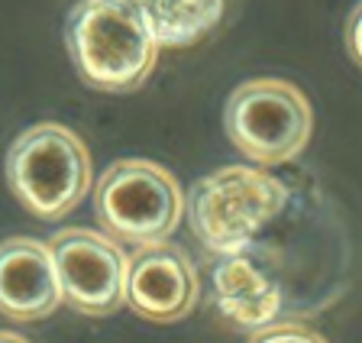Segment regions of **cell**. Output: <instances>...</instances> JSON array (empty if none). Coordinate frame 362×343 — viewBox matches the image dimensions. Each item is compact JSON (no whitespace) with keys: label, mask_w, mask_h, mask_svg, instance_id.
Returning a JSON list of instances; mask_svg holds the SVG:
<instances>
[{"label":"cell","mask_w":362,"mask_h":343,"mask_svg":"<svg viewBox=\"0 0 362 343\" xmlns=\"http://www.w3.org/2000/svg\"><path fill=\"white\" fill-rule=\"evenodd\" d=\"M0 343H30L23 334H13V330H0Z\"/></svg>","instance_id":"13"},{"label":"cell","mask_w":362,"mask_h":343,"mask_svg":"<svg viewBox=\"0 0 362 343\" xmlns=\"http://www.w3.org/2000/svg\"><path fill=\"white\" fill-rule=\"evenodd\" d=\"M7 182L23 207L42 221H62L90 191V153L75 130L36 123L13 139Z\"/></svg>","instance_id":"3"},{"label":"cell","mask_w":362,"mask_h":343,"mask_svg":"<svg viewBox=\"0 0 362 343\" xmlns=\"http://www.w3.org/2000/svg\"><path fill=\"white\" fill-rule=\"evenodd\" d=\"M65 42L78 75L104 94H129L146 84L162 49L149 26L117 0H78Z\"/></svg>","instance_id":"1"},{"label":"cell","mask_w":362,"mask_h":343,"mask_svg":"<svg viewBox=\"0 0 362 343\" xmlns=\"http://www.w3.org/2000/svg\"><path fill=\"white\" fill-rule=\"evenodd\" d=\"M185 211L188 198L178 178L149 159L113 162L94 185V214L117 243H162L175 233Z\"/></svg>","instance_id":"4"},{"label":"cell","mask_w":362,"mask_h":343,"mask_svg":"<svg viewBox=\"0 0 362 343\" xmlns=\"http://www.w3.org/2000/svg\"><path fill=\"white\" fill-rule=\"evenodd\" d=\"M62 282L52 246L33 237L0 243V314L10 320H42L62 305Z\"/></svg>","instance_id":"8"},{"label":"cell","mask_w":362,"mask_h":343,"mask_svg":"<svg viewBox=\"0 0 362 343\" xmlns=\"http://www.w3.org/2000/svg\"><path fill=\"white\" fill-rule=\"evenodd\" d=\"M346 49L356 65H362V0L353 7V13L346 20Z\"/></svg>","instance_id":"12"},{"label":"cell","mask_w":362,"mask_h":343,"mask_svg":"<svg viewBox=\"0 0 362 343\" xmlns=\"http://www.w3.org/2000/svg\"><path fill=\"white\" fill-rule=\"evenodd\" d=\"M49 246L65 305L88 318H104L127 305L129 256L113 237L88 227H68L59 230Z\"/></svg>","instance_id":"6"},{"label":"cell","mask_w":362,"mask_h":343,"mask_svg":"<svg viewBox=\"0 0 362 343\" xmlns=\"http://www.w3.org/2000/svg\"><path fill=\"white\" fill-rule=\"evenodd\" d=\"M129 7L156 36L158 46H191L214 30L226 0H117Z\"/></svg>","instance_id":"10"},{"label":"cell","mask_w":362,"mask_h":343,"mask_svg":"<svg viewBox=\"0 0 362 343\" xmlns=\"http://www.w3.org/2000/svg\"><path fill=\"white\" fill-rule=\"evenodd\" d=\"M249 343H330V340L310 324H301V320H275L272 327L252 334Z\"/></svg>","instance_id":"11"},{"label":"cell","mask_w":362,"mask_h":343,"mask_svg":"<svg viewBox=\"0 0 362 343\" xmlns=\"http://www.w3.org/2000/svg\"><path fill=\"white\" fill-rule=\"evenodd\" d=\"M288 204V188L252 165H223L194 182L188 194V223L197 243L214 256L246 252L269 221Z\"/></svg>","instance_id":"2"},{"label":"cell","mask_w":362,"mask_h":343,"mask_svg":"<svg viewBox=\"0 0 362 343\" xmlns=\"http://www.w3.org/2000/svg\"><path fill=\"white\" fill-rule=\"evenodd\" d=\"M211 298L220 318L246 334L272 327L285 308L281 285L262 266L249 260L246 252L220 256V262L211 272Z\"/></svg>","instance_id":"9"},{"label":"cell","mask_w":362,"mask_h":343,"mask_svg":"<svg viewBox=\"0 0 362 343\" xmlns=\"http://www.w3.org/2000/svg\"><path fill=\"white\" fill-rule=\"evenodd\" d=\"M223 127L249 162L281 165L310 143L314 110L298 84L285 78H252L226 98Z\"/></svg>","instance_id":"5"},{"label":"cell","mask_w":362,"mask_h":343,"mask_svg":"<svg viewBox=\"0 0 362 343\" xmlns=\"http://www.w3.org/2000/svg\"><path fill=\"white\" fill-rule=\"evenodd\" d=\"M201 298V275L181 246L149 243L136 246L127 269V305L139 318L175 324L188 318Z\"/></svg>","instance_id":"7"}]
</instances>
